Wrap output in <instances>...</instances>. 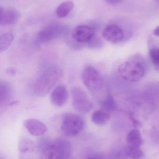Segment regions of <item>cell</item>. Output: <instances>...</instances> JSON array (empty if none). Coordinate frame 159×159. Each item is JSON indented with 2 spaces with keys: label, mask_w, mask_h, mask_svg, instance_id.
Listing matches in <instances>:
<instances>
[{
  "label": "cell",
  "mask_w": 159,
  "mask_h": 159,
  "mask_svg": "<svg viewBox=\"0 0 159 159\" xmlns=\"http://www.w3.org/2000/svg\"><path fill=\"white\" fill-rule=\"evenodd\" d=\"M63 72L59 66L51 65L47 68L37 78L34 87L35 94L43 97L52 89L62 76Z\"/></svg>",
  "instance_id": "obj_1"
},
{
  "label": "cell",
  "mask_w": 159,
  "mask_h": 159,
  "mask_svg": "<svg viewBox=\"0 0 159 159\" xmlns=\"http://www.w3.org/2000/svg\"><path fill=\"white\" fill-rule=\"evenodd\" d=\"M72 153L71 143L67 140L52 141L48 148L41 153V159H68Z\"/></svg>",
  "instance_id": "obj_2"
},
{
  "label": "cell",
  "mask_w": 159,
  "mask_h": 159,
  "mask_svg": "<svg viewBox=\"0 0 159 159\" xmlns=\"http://www.w3.org/2000/svg\"><path fill=\"white\" fill-rule=\"evenodd\" d=\"M118 72L122 79L129 82H137L143 79L145 75L144 68L142 64L133 61L120 64Z\"/></svg>",
  "instance_id": "obj_3"
},
{
  "label": "cell",
  "mask_w": 159,
  "mask_h": 159,
  "mask_svg": "<svg viewBox=\"0 0 159 159\" xmlns=\"http://www.w3.org/2000/svg\"><path fill=\"white\" fill-rule=\"evenodd\" d=\"M69 32V28L66 25L62 23H51L45 26L38 33L36 40L42 43H48L66 36Z\"/></svg>",
  "instance_id": "obj_4"
},
{
  "label": "cell",
  "mask_w": 159,
  "mask_h": 159,
  "mask_svg": "<svg viewBox=\"0 0 159 159\" xmlns=\"http://www.w3.org/2000/svg\"><path fill=\"white\" fill-rule=\"evenodd\" d=\"M83 118L77 114L69 113L63 116L62 120L61 129L65 135L73 137L79 134L85 127Z\"/></svg>",
  "instance_id": "obj_5"
},
{
  "label": "cell",
  "mask_w": 159,
  "mask_h": 159,
  "mask_svg": "<svg viewBox=\"0 0 159 159\" xmlns=\"http://www.w3.org/2000/svg\"><path fill=\"white\" fill-rule=\"evenodd\" d=\"M83 84L89 90L96 92L102 89L103 79L100 73L91 65L85 66L81 74Z\"/></svg>",
  "instance_id": "obj_6"
},
{
  "label": "cell",
  "mask_w": 159,
  "mask_h": 159,
  "mask_svg": "<svg viewBox=\"0 0 159 159\" xmlns=\"http://www.w3.org/2000/svg\"><path fill=\"white\" fill-rule=\"evenodd\" d=\"M72 102L74 108L82 114L90 112L93 107L92 102L86 93L79 87H74L72 90Z\"/></svg>",
  "instance_id": "obj_7"
},
{
  "label": "cell",
  "mask_w": 159,
  "mask_h": 159,
  "mask_svg": "<svg viewBox=\"0 0 159 159\" xmlns=\"http://www.w3.org/2000/svg\"><path fill=\"white\" fill-rule=\"evenodd\" d=\"M94 36V29L87 25H80L76 27L72 33V37L74 41L80 44H87Z\"/></svg>",
  "instance_id": "obj_8"
},
{
  "label": "cell",
  "mask_w": 159,
  "mask_h": 159,
  "mask_svg": "<svg viewBox=\"0 0 159 159\" xmlns=\"http://www.w3.org/2000/svg\"><path fill=\"white\" fill-rule=\"evenodd\" d=\"M102 36L108 42L118 43L124 39V33L123 30L119 26L115 24H111L104 29Z\"/></svg>",
  "instance_id": "obj_9"
},
{
  "label": "cell",
  "mask_w": 159,
  "mask_h": 159,
  "mask_svg": "<svg viewBox=\"0 0 159 159\" xmlns=\"http://www.w3.org/2000/svg\"><path fill=\"white\" fill-rule=\"evenodd\" d=\"M23 125L28 132L33 136H41L47 131V128L45 124L36 119L26 120Z\"/></svg>",
  "instance_id": "obj_10"
},
{
  "label": "cell",
  "mask_w": 159,
  "mask_h": 159,
  "mask_svg": "<svg viewBox=\"0 0 159 159\" xmlns=\"http://www.w3.org/2000/svg\"><path fill=\"white\" fill-rule=\"evenodd\" d=\"M21 16L18 11L14 8L0 7V25L7 26L17 23Z\"/></svg>",
  "instance_id": "obj_11"
},
{
  "label": "cell",
  "mask_w": 159,
  "mask_h": 159,
  "mask_svg": "<svg viewBox=\"0 0 159 159\" xmlns=\"http://www.w3.org/2000/svg\"><path fill=\"white\" fill-rule=\"evenodd\" d=\"M68 98L67 88L63 85H60L55 88L51 92L50 100L55 106L61 107L65 105Z\"/></svg>",
  "instance_id": "obj_12"
},
{
  "label": "cell",
  "mask_w": 159,
  "mask_h": 159,
  "mask_svg": "<svg viewBox=\"0 0 159 159\" xmlns=\"http://www.w3.org/2000/svg\"><path fill=\"white\" fill-rule=\"evenodd\" d=\"M13 96V90L10 84L6 81L0 83V104L1 106L9 105Z\"/></svg>",
  "instance_id": "obj_13"
},
{
  "label": "cell",
  "mask_w": 159,
  "mask_h": 159,
  "mask_svg": "<svg viewBox=\"0 0 159 159\" xmlns=\"http://www.w3.org/2000/svg\"><path fill=\"white\" fill-rule=\"evenodd\" d=\"M128 146L141 147L143 143L142 134L139 130L133 129L129 132L127 135Z\"/></svg>",
  "instance_id": "obj_14"
},
{
  "label": "cell",
  "mask_w": 159,
  "mask_h": 159,
  "mask_svg": "<svg viewBox=\"0 0 159 159\" xmlns=\"http://www.w3.org/2000/svg\"><path fill=\"white\" fill-rule=\"evenodd\" d=\"M110 118L109 113L102 109L94 111L91 117L92 122L98 126L105 125L109 121Z\"/></svg>",
  "instance_id": "obj_15"
},
{
  "label": "cell",
  "mask_w": 159,
  "mask_h": 159,
  "mask_svg": "<svg viewBox=\"0 0 159 159\" xmlns=\"http://www.w3.org/2000/svg\"><path fill=\"white\" fill-rule=\"evenodd\" d=\"M74 7L73 2L67 1L62 3L56 9V14L59 18H64L69 15Z\"/></svg>",
  "instance_id": "obj_16"
},
{
  "label": "cell",
  "mask_w": 159,
  "mask_h": 159,
  "mask_svg": "<svg viewBox=\"0 0 159 159\" xmlns=\"http://www.w3.org/2000/svg\"><path fill=\"white\" fill-rule=\"evenodd\" d=\"M18 148L20 152L22 154L30 153L33 152L36 148V144L30 139L22 138L19 143Z\"/></svg>",
  "instance_id": "obj_17"
},
{
  "label": "cell",
  "mask_w": 159,
  "mask_h": 159,
  "mask_svg": "<svg viewBox=\"0 0 159 159\" xmlns=\"http://www.w3.org/2000/svg\"><path fill=\"white\" fill-rule=\"evenodd\" d=\"M14 39V35L12 33L6 32L3 34L0 37V52H4L11 45Z\"/></svg>",
  "instance_id": "obj_18"
},
{
  "label": "cell",
  "mask_w": 159,
  "mask_h": 159,
  "mask_svg": "<svg viewBox=\"0 0 159 159\" xmlns=\"http://www.w3.org/2000/svg\"><path fill=\"white\" fill-rule=\"evenodd\" d=\"M102 109L109 113L116 109L117 105L114 97L109 94L104 99L101 103Z\"/></svg>",
  "instance_id": "obj_19"
},
{
  "label": "cell",
  "mask_w": 159,
  "mask_h": 159,
  "mask_svg": "<svg viewBox=\"0 0 159 159\" xmlns=\"http://www.w3.org/2000/svg\"><path fill=\"white\" fill-rule=\"evenodd\" d=\"M128 157L132 159H142L144 153L141 147L128 146L126 148Z\"/></svg>",
  "instance_id": "obj_20"
},
{
  "label": "cell",
  "mask_w": 159,
  "mask_h": 159,
  "mask_svg": "<svg viewBox=\"0 0 159 159\" xmlns=\"http://www.w3.org/2000/svg\"><path fill=\"white\" fill-rule=\"evenodd\" d=\"M52 141L49 138L46 137H42L40 138L36 144V147L40 153L44 152L49 147Z\"/></svg>",
  "instance_id": "obj_21"
},
{
  "label": "cell",
  "mask_w": 159,
  "mask_h": 159,
  "mask_svg": "<svg viewBox=\"0 0 159 159\" xmlns=\"http://www.w3.org/2000/svg\"><path fill=\"white\" fill-rule=\"evenodd\" d=\"M149 57L152 64L159 70V49L152 48L149 50Z\"/></svg>",
  "instance_id": "obj_22"
},
{
  "label": "cell",
  "mask_w": 159,
  "mask_h": 159,
  "mask_svg": "<svg viewBox=\"0 0 159 159\" xmlns=\"http://www.w3.org/2000/svg\"><path fill=\"white\" fill-rule=\"evenodd\" d=\"M87 45L88 48L97 49L103 46V42L100 38L94 36V37L87 44Z\"/></svg>",
  "instance_id": "obj_23"
},
{
  "label": "cell",
  "mask_w": 159,
  "mask_h": 159,
  "mask_svg": "<svg viewBox=\"0 0 159 159\" xmlns=\"http://www.w3.org/2000/svg\"><path fill=\"white\" fill-rule=\"evenodd\" d=\"M128 157L127 153V150L122 149L116 152V154L114 155L113 159H126Z\"/></svg>",
  "instance_id": "obj_24"
},
{
  "label": "cell",
  "mask_w": 159,
  "mask_h": 159,
  "mask_svg": "<svg viewBox=\"0 0 159 159\" xmlns=\"http://www.w3.org/2000/svg\"><path fill=\"white\" fill-rule=\"evenodd\" d=\"M87 159H105V158L100 153H93L90 155Z\"/></svg>",
  "instance_id": "obj_25"
},
{
  "label": "cell",
  "mask_w": 159,
  "mask_h": 159,
  "mask_svg": "<svg viewBox=\"0 0 159 159\" xmlns=\"http://www.w3.org/2000/svg\"><path fill=\"white\" fill-rule=\"evenodd\" d=\"M6 73L7 74L10 75H15L16 74L17 71L15 68H8L7 70Z\"/></svg>",
  "instance_id": "obj_26"
},
{
  "label": "cell",
  "mask_w": 159,
  "mask_h": 159,
  "mask_svg": "<svg viewBox=\"0 0 159 159\" xmlns=\"http://www.w3.org/2000/svg\"><path fill=\"white\" fill-rule=\"evenodd\" d=\"M105 2L111 5H116L118 4L121 0H105Z\"/></svg>",
  "instance_id": "obj_27"
},
{
  "label": "cell",
  "mask_w": 159,
  "mask_h": 159,
  "mask_svg": "<svg viewBox=\"0 0 159 159\" xmlns=\"http://www.w3.org/2000/svg\"><path fill=\"white\" fill-rule=\"evenodd\" d=\"M153 34L154 35L159 37V26L157 27L156 29H154V31H153Z\"/></svg>",
  "instance_id": "obj_28"
},
{
  "label": "cell",
  "mask_w": 159,
  "mask_h": 159,
  "mask_svg": "<svg viewBox=\"0 0 159 159\" xmlns=\"http://www.w3.org/2000/svg\"><path fill=\"white\" fill-rule=\"evenodd\" d=\"M156 1L159 4V0H156Z\"/></svg>",
  "instance_id": "obj_29"
}]
</instances>
